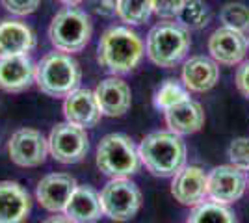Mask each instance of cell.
<instances>
[{
	"mask_svg": "<svg viewBox=\"0 0 249 223\" xmlns=\"http://www.w3.org/2000/svg\"><path fill=\"white\" fill-rule=\"evenodd\" d=\"M145 56V41L130 26H110L99 37L97 62L110 74L132 73Z\"/></svg>",
	"mask_w": 249,
	"mask_h": 223,
	"instance_id": "cell-1",
	"label": "cell"
},
{
	"mask_svg": "<svg viewBox=\"0 0 249 223\" xmlns=\"http://www.w3.org/2000/svg\"><path fill=\"white\" fill-rule=\"evenodd\" d=\"M138 153L142 166L158 179H171L180 168L186 166V143L182 136L171 130L149 132L140 141Z\"/></svg>",
	"mask_w": 249,
	"mask_h": 223,
	"instance_id": "cell-2",
	"label": "cell"
},
{
	"mask_svg": "<svg viewBox=\"0 0 249 223\" xmlns=\"http://www.w3.org/2000/svg\"><path fill=\"white\" fill-rule=\"evenodd\" d=\"M190 30L175 19L155 24L145 37V56L162 69H173L190 52Z\"/></svg>",
	"mask_w": 249,
	"mask_h": 223,
	"instance_id": "cell-3",
	"label": "cell"
},
{
	"mask_svg": "<svg viewBox=\"0 0 249 223\" xmlns=\"http://www.w3.org/2000/svg\"><path fill=\"white\" fill-rule=\"evenodd\" d=\"M82 69L73 54L60 51L45 54L36 64V86L39 91L54 99H65L71 91L80 87Z\"/></svg>",
	"mask_w": 249,
	"mask_h": 223,
	"instance_id": "cell-4",
	"label": "cell"
},
{
	"mask_svg": "<svg viewBox=\"0 0 249 223\" xmlns=\"http://www.w3.org/2000/svg\"><path fill=\"white\" fill-rule=\"evenodd\" d=\"M93 35L91 17L78 6H65L52 17L49 24V41L54 51L76 54L84 51Z\"/></svg>",
	"mask_w": 249,
	"mask_h": 223,
	"instance_id": "cell-5",
	"label": "cell"
},
{
	"mask_svg": "<svg viewBox=\"0 0 249 223\" xmlns=\"http://www.w3.org/2000/svg\"><path fill=\"white\" fill-rule=\"evenodd\" d=\"M95 164L110 179H130L142 168L138 145L123 132L106 134L99 141Z\"/></svg>",
	"mask_w": 249,
	"mask_h": 223,
	"instance_id": "cell-6",
	"label": "cell"
},
{
	"mask_svg": "<svg viewBox=\"0 0 249 223\" xmlns=\"http://www.w3.org/2000/svg\"><path fill=\"white\" fill-rule=\"evenodd\" d=\"M104 218L115 223L130 222L142 208V191L130 179H110L101 190Z\"/></svg>",
	"mask_w": 249,
	"mask_h": 223,
	"instance_id": "cell-7",
	"label": "cell"
},
{
	"mask_svg": "<svg viewBox=\"0 0 249 223\" xmlns=\"http://www.w3.org/2000/svg\"><path fill=\"white\" fill-rule=\"evenodd\" d=\"M47 139H49V154L63 166L78 164L89 153V136L86 128L76 127L69 121L54 125Z\"/></svg>",
	"mask_w": 249,
	"mask_h": 223,
	"instance_id": "cell-8",
	"label": "cell"
},
{
	"mask_svg": "<svg viewBox=\"0 0 249 223\" xmlns=\"http://www.w3.org/2000/svg\"><path fill=\"white\" fill-rule=\"evenodd\" d=\"M248 190V173L232 164L216 166L208 171L207 199L219 205H232L244 197Z\"/></svg>",
	"mask_w": 249,
	"mask_h": 223,
	"instance_id": "cell-9",
	"label": "cell"
},
{
	"mask_svg": "<svg viewBox=\"0 0 249 223\" xmlns=\"http://www.w3.org/2000/svg\"><path fill=\"white\" fill-rule=\"evenodd\" d=\"M8 154L19 168H37L49 156V139L37 128H19L8 141Z\"/></svg>",
	"mask_w": 249,
	"mask_h": 223,
	"instance_id": "cell-10",
	"label": "cell"
},
{
	"mask_svg": "<svg viewBox=\"0 0 249 223\" xmlns=\"http://www.w3.org/2000/svg\"><path fill=\"white\" fill-rule=\"evenodd\" d=\"M207 49L210 58L218 65H227V67L240 65L246 60L249 51L248 34L238 32L229 26H219L210 34Z\"/></svg>",
	"mask_w": 249,
	"mask_h": 223,
	"instance_id": "cell-11",
	"label": "cell"
},
{
	"mask_svg": "<svg viewBox=\"0 0 249 223\" xmlns=\"http://www.w3.org/2000/svg\"><path fill=\"white\" fill-rule=\"evenodd\" d=\"M208 171L199 166H184L171 177V195L182 206H196L207 201Z\"/></svg>",
	"mask_w": 249,
	"mask_h": 223,
	"instance_id": "cell-12",
	"label": "cell"
},
{
	"mask_svg": "<svg viewBox=\"0 0 249 223\" xmlns=\"http://www.w3.org/2000/svg\"><path fill=\"white\" fill-rule=\"evenodd\" d=\"M78 182L69 173H49L36 186V201L47 212L62 214Z\"/></svg>",
	"mask_w": 249,
	"mask_h": 223,
	"instance_id": "cell-13",
	"label": "cell"
},
{
	"mask_svg": "<svg viewBox=\"0 0 249 223\" xmlns=\"http://www.w3.org/2000/svg\"><path fill=\"white\" fill-rule=\"evenodd\" d=\"M93 93L103 117H123L132 106L130 86L121 76L112 74L101 80L93 89Z\"/></svg>",
	"mask_w": 249,
	"mask_h": 223,
	"instance_id": "cell-14",
	"label": "cell"
},
{
	"mask_svg": "<svg viewBox=\"0 0 249 223\" xmlns=\"http://www.w3.org/2000/svg\"><path fill=\"white\" fill-rule=\"evenodd\" d=\"M63 117L65 121L73 123L80 128H95L101 119V108L97 104V99L91 89L86 87H76L69 95L63 99Z\"/></svg>",
	"mask_w": 249,
	"mask_h": 223,
	"instance_id": "cell-15",
	"label": "cell"
},
{
	"mask_svg": "<svg viewBox=\"0 0 249 223\" xmlns=\"http://www.w3.org/2000/svg\"><path fill=\"white\" fill-rule=\"evenodd\" d=\"M36 84V64L30 54L0 58V89L21 93Z\"/></svg>",
	"mask_w": 249,
	"mask_h": 223,
	"instance_id": "cell-16",
	"label": "cell"
},
{
	"mask_svg": "<svg viewBox=\"0 0 249 223\" xmlns=\"http://www.w3.org/2000/svg\"><path fill=\"white\" fill-rule=\"evenodd\" d=\"M219 80V65L210 56H190L182 64L180 82L190 93H207Z\"/></svg>",
	"mask_w": 249,
	"mask_h": 223,
	"instance_id": "cell-17",
	"label": "cell"
},
{
	"mask_svg": "<svg viewBox=\"0 0 249 223\" xmlns=\"http://www.w3.org/2000/svg\"><path fill=\"white\" fill-rule=\"evenodd\" d=\"M37 45L36 32L21 19H0V58L30 54Z\"/></svg>",
	"mask_w": 249,
	"mask_h": 223,
	"instance_id": "cell-18",
	"label": "cell"
},
{
	"mask_svg": "<svg viewBox=\"0 0 249 223\" xmlns=\"http://www.w3.org/2000/svg\"><path fill=\"white\" fill-rule=\"evenodd\" d=\"M62 214H65L73 223H97L104 218L99 191L88 184H78Z\"/></svg>",
	"mask_w": 249,
	"mask_h": 223,
	"instance_id": "cell-19",
	"label": "cell"
},
{
	"mask_svg": "<svg viewBox=\"0 0 249 223\" xmlns=\"http://www.w3.org/2000/svg\"><path fill=\"white\" fill-rule=\"evenodd\" d=\"M32 210V197L15 181H0V223H24Z\"/></svg>",
	"mask_w": 249,
	"mask_h": 223,
	"instance_id": "cell-20",
	"label": "cell"
},
{
	"mask_svg": "<svg viewBox=\"0 0 249 223\" xmlns=\"http://www.w3.org/2000/svg\"><path fill=\"white\" fill-rule=\"evenodd\" d=\"M205 110L197 101L192 97L178 103L177 106L169 108L164 112V121H166L167 130L175 132L178 136H192L205 127Z\"/></svg>",
	"mask_w": 249,
	"mask_h": 223,
	"instance_id": "cell-21",
	"label": "cell"
},
{
	"mask_svg": "<svg viewBox=\"0 0 249 223\" xmlns=\"http://www.w3.org/2000/svg\"><path fill=\"white\" fill-rule=\"evenodd\" d=\"M186 223H238V220L229 205H219L207 199L192 206Z\"/></svg>",
	"mask_w": 249,
	"mask_h": 223,
	"instance_id": "cell-22",
	"label": "cell"
},
{
	"mask_svg": "<svg viewBox=\"0 0 249 223\" xmlns=\"http://www.w3.org/2000/svg\"><path fill=\"white\" fill-rule=\"evenodd\" d=\"M115 15L126 26L145 24L153 15V0H115Z\"/></svg>",
	"mask_w": 249,
	"mask_h": 223,
	"instance_id": "cell-23",
	"label": "cell"
},
{
	"mask_svg": "<svg viewBox=\"0 0 249 223\" xmlns=\"http://www.w3.org/2000/svg\"><path fill=\"white\" fill-rule=\"evenodd\" d=\"M190 99V91L186 89V86L182 84L180 80H175V78H167L162 84L158 86V89L155 91V97H153V103H155V108L160 110V112H167L169 108L177 106L178 103Z\"/></svg>",
	"mask_w": 249,
	"mask_h": 223,
	"instance_id": "cell-24",
	"label": "cell"
},
{
	"mask_svg": "<svg viewBox=\"0 0 249 223\" xmlns=\"http://www.w3.org/2000/svg\"><path fill=\"white\" fill-rule=\"evenodd\" d=\"M177 21L184 28L192 30H201L205 28L210 21V10L203 0H186L180 13L177 15Z\"/></svg>",
	"mask_w": 249,
	"mask_h": 223,
	"instance_id": "cell-25",
	"label": "cell"
},
{
	"mask_svg": "<svg viewBox=\"0 0 249 223\" xmlns=\"http://www.w3.org/2000/svg\"><path fill=\"white\" fill-rule=\"evenodd\" d=\"M221 26L234 28L238 32H249V6L242 2H227L219 11Z\"/></svg>",
	"mask_w": 249,
	"mask_h": 223,
	"instance_id": "cell-26",
	"label": "cell"
},
{
	"mask_svg": "<svg viewBox=\"0 0 249 223\" xmlns=\"http://www.w3.org/2000/svg\"><path fill=\"white\" fill-rule=\"evenodd\" d=\"M229 164H232L238 170L249 171V136H238L234 138L227 147Z\"/></svg>",
	"mask_w": 249,
	"mask_h": 223,
	"instance_id": "cell-27",
	"label": "cell"
},
{
	"mask_svg": "<svg viewBox=\"0 0 249 223\" xmlns=\"http://www.w3.org/2000/svg\"><path fill=\"white\" fill-rule=\"evenodd\" d=\"M186 0H153V13L162 21L177 19Z\"/></svg>",
	"mask_w": 249,
	"mask_h": 223,
	"instance_id": "cell-28",
	"label": "cell"
},
{
	"mask_svg": "<svg viewBox=\"0 0 249 223\" xmlns=\"http://www.w3.org/2000/svg\"><path fill=\"white\" fill-rule=\"evenodd\" d=\"M4 10L11 13L13 17H28L32 13H36L41 0H0Z\"/></svg>",
	"mask_w": 249,
	"mask_h": 223,
	"instance_id": "cell-29",
	"label": "cell"
},
{
	"mask_svg": "<svg viewBox=\"0 0 249 223\" xmlns=\"http://www.w3.org/2000/svg\"><path fill=\"white\" fill-rule=\"evenodd\" d=\"M234 82H236V87H238L240 93L246 99H249V60H244L238 65L236 74H234Z\"/></svg>",
	"mask_w": 249,
	"mask_h": 223,
	"instance_id": "cell-30",
	"label": "cell"
},
{
	"mask_svg": "<svg viewBox=\"0 0 249 223\" xmlns=\"http://www.w3.org/2000/svg\"><path fill=\"white\" fill-rule=\"evenodd\" d=\"M41 223H73L65 214H54V216H49L47 220H43Z\"/></svg>",
	"mask_w": 249,
	"mask_h": 223,
	"instance_id": "cell-31",
	"label": "cell"
},
{
	"mask_svg": "<svg viewBox=\"0 0 249 223\" xmlns=\"http://www.w3.org/2000/svg\"><path fill=\"white\" fill-rule=\"evenodd\" d=\"M60 4H63V6H80L82 2H86V0H58Z\"/></svg>",
	"mask_w": 249,
	"mask_h": 223,
	"instance_id": "cell-32",
	"label": "cell"
},
{
	"mask_svg": "<svg viewBox=\"0 0 249 223\" xmlns=\"http://www.w3.org/2000/svg\"><path fill=\"white\" fill-rule=\"evenodd\" d=\"M248 190H249V179H248Z\"/></svg>",
	"mask_w": 249,
	"mask_h": 223,
	"instance_id": "cell-33",
	"label": "cell"
},
{
	"mask_svg": "<svg viewBox=\"0 0 249 223\" xmlns=\"http://www.w3.org/2000/svg\"><path fill=\"white\" fill-rule=\"evenodd\" d=\"M248 41H249V32H248Z\"/></svg>",
	"mask_w": 249,
	"mask_h": 223,
	"instance_id": "cell-34",
	"label": "cell"
}]
</instances>
